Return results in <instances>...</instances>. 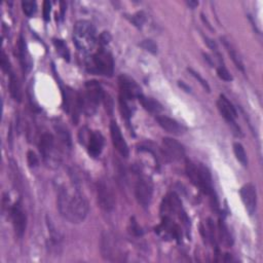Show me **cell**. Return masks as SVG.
<instances>
[{"instance_id":"cell-1","label":"cell","mask_w":263,"mask_h":263,"mask_svg":"<svg viewBox=\"0 0 263 263\" xmlns=\"http://www.w3.org/2000/svg\"><path fill=\"white\" fill-rule=\"evenodd\" d=\"M58 209L62 217L73 224L85 221L89 214V204L86 197L78 190L70 193L66 188L60 190Z\"/></svg>"},{"instance_id":"cell-2","label":"cell","mask_w":263,"mask_h":263,"mask_svg":"<svg viewBox=\"0 0 263 263\" xmlns=\"http://www.w3.org/2000/svg\"><path fill=\"white\" fill-rule=\"evenodd\" d=\"M73 40L81 53H91L97 43V32L93 24L86 20L76 22L73 29Z\"/></svg>"},{"instance_id":"cell-3","label":"cell","mask_w":263,"mask_h":263,"mask_svg":"<svg viewBox=\"0 0 263 263\" xmlns=\"http://www.w3.org/2000/svg\"><path fill=\"white\" fill-rule=\"evenodd\" d=\"M87 68L92 73L110 77L114 72L113 57L108 51L100 49L88 60Z\"/></svg>"},{"instance_id":"cell-4","label":"cell","mask_w":263,"mask_h":263,"mask_svg":"<svg viewBox=\"0 0 263 263\" xmlns=\"http://www.w3.org/2000/svg\"><path fill=\"white\" fill-rule=\"evenodd\" d=\"M186 174L190 181L200 188L205 194L213 195V184L210 172L202 165H197L193 162H186Z\"/></svg>"},{"instance_id":"cell-5","label":"cell","mask_w":263,"mask_h":263,"mask_svg":"<svg viewBox=\"0 0 263 263\" xmlns=\"http://www.w3.org/2000/svg\"><path fill=\"white\" fill-rule=\"evenodd\" d=\"M104 91L100 83L96 80H90L86 83L85 95L79 96L81 109L88 114L94 113L100 102L105 98Z\"/></svg>"},{"instance_id":"cell-6","label":"cell","mask_w":263,"mask_h":263,"mask_svg":"<svg viewBox=\"0 0 263 263\" xmlns=\"http://www.w3.org/2000/svg\"><path fill=\"white\" fill-rule=\"evenodd\" d=\"M98 204L105 212H111L115 207V195L112 186L106 179H101L97 183Z\"/></svg>"},{"instance_id":"cell-7","label":"cell","mask_w":263,"mask_h":263,"mask_svg":"<svg viewBox=\"0 0 263 263\" xmlns=\"http://www.w3.org/2000/svg\"><path fill=\"white\" fill-rule=\"evenodd\" d=\"M80 134H82L81 143L87 145L89 153L93 158H97L101 154L104 147V137L99 131H89L86 135L85 129L81 130Z\"/></svg>"},{"instance_id":"cell-8","label":"cell","mask_w":263,"mask_h":263,"mask_svg":"<svg viewBox=\"0 0 263 263\" xmlns=\"http://www.w3.org/2000/svg\"><path fill=\"white\" fill-rule=\"evenodd\" d=\"M135 195L139 204L143 208H148L153 195V184L147 177H140L136 183Z\"/></svg>"},{"instance_id":"cell-9","label":"cell","mask_w":263,"mask_h":263,"mask_svg":"<svg viewBox=\"0 0 263 263\" xmlns=\"http://www.w3.org/2000/svg\"><path fill=\"white\" fill-rule=\"evenodd\" d=\"M10 217L13 221V226L17 236L22 237L26 231L27 227V215L25 210L23 208L22 201L19 200L11 207L10 210Z\"/></svg>"},{"instance_id":"cell-10","label":"cell","mask_w":263,"mask_h":263,"mask_svg":"<svg viewBox=\"0 0 263 263\" xmlns=\"http://www.w3.org/2000/svg\"><path fill=\"white\" fill-rule=\"evenodd\" d=\"M101 252L102 256L106 260L110 261H118L122 260L121 257V251L114 240V237L110 233H104L102 236V242H101Z\"/></svg>"},{"instance_id":"cell-11","label":"cell","mask_w":263,"mask_h":263,"mask_svg":"<svg viewBox=\"0 0 263 263\" xmlns=\"http://www.w3.org/2000/svg\"><path fill=\"white\" fill-rule=\"evenodd\" d=\"M240 195L247 212L250 216H253L257 208V191L255 185L252 183L245 184L240 190Z\"/></svg>"},{"instance_id":"cell-12","label":"cell","mask_w":263,"mask_h":263,"mask_svg":"<svg viewBox=\"0 0 263 263\" xmlns=\"http://www.w3.org/2000/svg\"><path fill=\"white\" fill-rule=\"evenodd\" d=\"M118 82L119 89H121V97L129 100H134L135 98H138L140 95H142L140 87L137 85V82L131 77L127 75H122L119 76Z\"/></svg>"},{"instance_id":"cell-13","label":"cell","mask_w":263,"mask_h":263,"mask_svg":"<svg viewBox=\"0 0 263 263\" xmlns=\"http://www.w3.org/2000/svg\"><path fill=\"white\" fill-rule=\"evenodd\" d=\"M163 149L165 157L173 162L181 161L185 157V149L183 145L172 138L163 139Z\"/></svg>"},{"instance_id":"cell-14","label":"cell","mask_w":263,"mask_h":263,"mask_svg":"<svg viewBox=\"0 0 263 263\" xmlns=\"http://www.w3.org/2000/svg\"><path fill=\"white\" fill-rule=\"evenodd\" d=\"M217 107L225 121L230 125H231L236 132L240 131V129L235 126V123H234V119L236 118V115H237L236 110L233 107V105L229 101V99H227L225 96L223 95L220 96V98L217 102ZM238 134H240V132H238Z\"/></svg>"},{"instance_id":"cell-15","label":"cell","mask_w":263,"mask_h":263,"mask_svg":"<svg viewBox=\"0 0 263 263\" xmlns=\"http://www.w3.org/2000/svg\"><path fill=\"white\" fill-rule=\"evenodd\" d=\"M110 134H111L113 146L115 147V149L119 152V154L123 155L124 158H128L129 157L128 144L122 134L121 129H119L118 125L114 121L111 122L110 124Z\"/></svg>"},{"instance_id":"cell-16","label":"cell","mask_w":263,"mask_h":263,"mask_svg":"<svg viewBox=\"0 0 263 263\" xmlns=\"http://www.w3.org/2000/svg\"><path fill=\"white\" fill-rule=\"evenodd\" d=\"M157 121L159 125L170 134L180 136L186 132V128H184L181 124H179L176 119H173L171 117L162 115L157 117Z\"/></svg>"},{"instance_id":"cell-17","label":"cell","mask_w":263,"mask_h":263,"mask_svg":"<svg viewBox=\"0 0 263 263\" xmlns=\"http://www.w3.org/2000/svg\"><path fill=\"white\" fill-rule=\"evenodd\" d=\"M39 150L44 161H50L55 151V140L51 134H43L39 141Z\"/></svg>"},{"instance_id":"cell-18","label":"cell","mask_w":263,"mask_h":263,"mask_svg":"<svg viewBox=\"0 0 263 263\" xmlns=\"http://www.w3.org/2000/svg\"><path fill=\"white\" fill-rule=\"evenodd\" d=\"M18 56H19V60H20L23 71L24 72H28V71L31 69L32 62H31L29 53L27 51V45H26L25 39H24L23 36L20 37L19 42H18Z\"/></svg>"},{"instance_id":"cell-19","label":"cell","mask_w":263,"mask_h":263,"mask_svg":"<svg viewBox=\"0 0 263 263\" xmlns=\"http://www.w3.org/2000/svg\"><path fill=\"white\" fill-rule=\"evenodd\" d=\"M220 39H221V41H222V43H223L224 47H225V49H226L227 53H229L230 57L231 58L232 62H233V63H234V65L236 66V68H237L238 70L243 71V72H244V71H245V66H244V63H243V61H242V59L240 58V56H238L237 52L235 51L234 47L232 46V44L230 43V41L227 40L225 37H221Z\"/></svg>"},{"instance_id":"cell-20","label":"cell","mask_w":263,"mask_h":263,"mask_svg":"<svg viewBox=\"0 0 263 263\" xmlns=\"http://www.w3.org/2000/svg\"><path fill=\"white\" fill-rule=\"evenodd\" d=\"M138 99H139L140 103L142 104V106L144 107L147 111H149L151 113H159L163 110L162 105L157 100H154L152 98H147L143 95H140Z\"/></svg>"},{"instance_id":"cell-21","label":"cell","mask_w":263,"mask_h":263,"mask_svg":"<svg viewBox=\"0 0 263 263\" xmlns=\"http://www.w3.org/2000/svg\"><path fill=\"white\" fill-rule=\"evenodd\" d=\"M9 92H10L11 97L14 98L15 101H18V102L22 101V90H21L20 82L17 76L13 72L9 74Z\"/></svg>"},{"instance_id":"cell-22","label":"cell","mask_w":263,"mask_h":263,"mask_svg":"<svg viewBox=\"0 0 263 263\" xmlns=\"http://www.w3.org/2000/svg\"><path fill=\"white\" fill-rule=\"evenodd\" d=\"M233 153L235 155L236 160L242 164V165H244V166L248 165L247 154H246L244 146L241 144V143H238V142L233 143Z\"/></svg>"},{"instance_id":"cell-23","label":"cell","mask_w":263,"mask_h":263,"mask_svg":"<svg viewBox=\"0 0 263 263\" xmlns=\"http://www.w3.org/2000/svg\"><path fill=\"white\" fill-rule=\"evenodd\" d=\"M54 44L56 46V50H57L58 54L61 56L64 60H66V61H69V60H70V52H69L67 44L61 39H55L54 40Z\"/></svg>"},{"instance_id":"cell-24","label":"cell","mask_w":263,"mask_h":263,"mask_svg":"<svg viewBox=\"0 0 263 263\" xmlns=\"http://www.w3.org/2000/svg\"><path fill=\"white\" fill-rule=\"evenodd\" d=\"M219 230H220L221 242L226 247H230L232 245V237L229 231V229H227L226 225L222 221H220V224H219Z\"/></svg>"},{"instance_id":"cell-25","label":"cell","mask_w":263,"mask_h":263,"mask_svg":"<svg viewBox=\"0 0 263 263\" xmlns=\"http://www.w3.org/2000/svg\"><path fill=\"white\" fill-rule=\"evenodd\" d=\"M22 8L24 14H25L28 18H31L37 10V4L35 1H31V0H24L22 1Z\"/></svg>"},{"instance_id":"cell-26","label":"cell","mask_w":263,"mask_h":263,"mask_svg":"<svg viewBox=\"0 0 263 263\" xmlns=\"http://www.w3.org/2000/svg\"><path fill=\"white\" fill-rule=\"evenodd\" d=\"M140 46L143 47L145 51L151 53V54H157L158 53V45L155 44L154 41L150 40V39H147V40H143L141 43H140Z\"/></svg>"},{"instance_id":"cell-27","label":"cell","mask_w":263,"mask_h":263,"mask_svg":"<svg viewBox=\"0 0 263 263\" xmlns=\"http://www.w3.org/2000/svg\"><path fill=\"white\" fill-rule=\"evenodd\" d=\"M188 71H189V72L191 73V75H193L197 80H198V82L200 83V85L202 86V88H204L207 92H210V87H209V83L207 82V80L206 79H204V78H202L200 75H199V73H197V71H195L194 69H191V68H188Z\"/></svg>"},{"instance_id":"cell-28","label":"cell","mask_w":263,"mask_h":263,"mask_svg":"<svg viewBox=\"0 0 263 263\" xmlns=\"http://www.w3.org/2000/svg\"><path fill=\"white\" fill-rule=\"evenodd\" d=\"M57 133L59 134L60 138L61 140L65 143L66 145H70L71 144V139H70V135L68 133V131L62 127H58L57 128Z\"/></svg>"},{"instance_id":"cell-29","label":"cell","mask_w":263,"mask_h":263,"mask_svg":"<svg viewBox=\"0 0 263 263\" xmlns=\"http://www.w3.org/2000/svg\"><path fill=\"white\" fill-rule=\"evenodd\" d=\"M217 74L218 76L224 80V81H231L232 80V76L231 74L230 73V71L227 70L224 66H220L218 69H217Z\"/></svg>"},{"instance_id":"cell-30","label":"cell","mask_w":263,"mask_h":263,"mask_svg":"<svg viewBox=\"0 0 263 263\" xmlns=\"http://www.w3.org/2000/svg\"><path fill=\"white\" fill-rule=\"evenodd\" d=\"M27 161H28V164L31 168H35V166H37L39 164L37 155L35 154V152H33L32 150L28 151V153H27Z\"/></svg>"},{"instance_id":"cell-31","label":"cell","mask_w":263,"mask_h":263,"mask_svg":"<svg viewBox=\"0 0 263 263\" xmlns=\"http://www.w3.org/2000/svg\"><path fill=\"white\" fill-rule=\"evenodd\" d=\"M144 21H145V16L142 13H138L135 16H133V18H132V22H133L134 25L137 26L138 28L142 27L143 24H144Z\"/></svg>"},{"instance_id":"cell-32","label":"cell","mask_w":263,"mask_h":263,"mask_svg":"<svg viewBox=\"0 0 263 263\" xmlns=\"http://www.w3.org/2000/svg\"><path fill=\"white\" fill-rule=\"evenodd\" d=\"M51 10H52V4L50 1L43 2V18L45 21H49L51 18Z\"/></svg>"},{"instance_id":"cell-33","label":"cell","mask_w":263,"mask_h":263,"mask_svg":"<svg viewBox=\"0 0 263 263\" xmlns=\"http://www.w3.org/2000/svg\"><path fill=\"white\" fill-rule=\"evenodd\" d=\"M205 40H206V43L208 44V46L210 47V49H211L213 52H215V53L217 54V56H218L219 60H220V61H221V56H220V54H219V51H218V46H217L216 42H215V41H214L213 39H211V38H208V37H205Z\"/></svg>"},{"instance_id":"cell-34","label":"cell","mask_w":263,"mask_h":263,"mask_svg":"<svg viewBox=\"0 0 263 263\" xmlns=\"http://www.w3.org/2000/svg\"><path fill=\"white\" fill-rule=\"evenodd\" d=\"M1 67H2V70L4 71V72H7V73H11L10 72V64H9V61L7 57L5 56L4 52H2V56H1Z\"/></svg>"},{"instance_id":"cell-35","label":"cell","mask_w":263,"mask_h":263,"mask_svg":"<svg viewBox=\"0 0 263 263\" xmlns=\"http://www.w3.org/2000/svg\"><path fill=\"white\" fill-rule=\"evenodd\" d=\"M110 40H111V36H110V34L108 32H103L100 35V37H99V42H100L101 45L108 44Z\"/></svg>"},{"instance_id":"cell-36","label":"cell","mask_w":263,"mask_h":263,"mask_svg":"<svg viewBox=\"0 0 263 263\" xmlns=\"http://www.w3.org/2000/svg\"><path fill=\"white\" fill-rule=\"evenodd\" d=\"M187 4L191 8H196L198 5V1H193V0H190V1H187Z\"/></svg>"}]
</instances>
